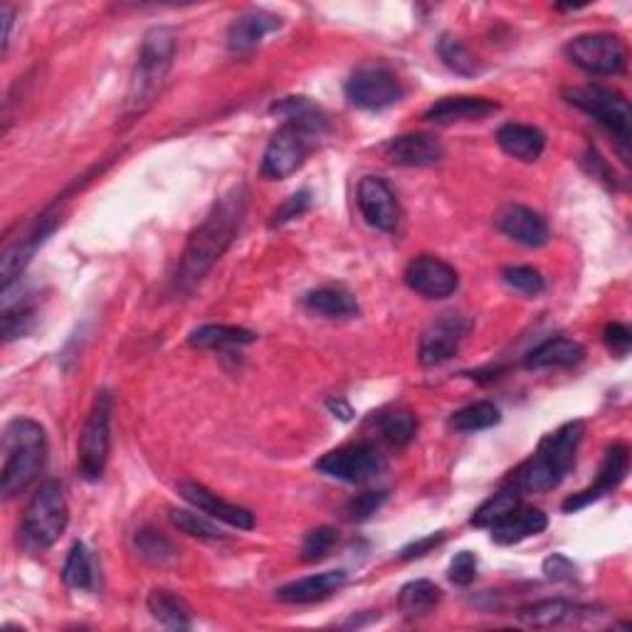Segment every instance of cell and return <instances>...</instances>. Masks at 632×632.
<instances>
[{"label":"cell","instance_id":"6da1fadb","mask_svg":"<svg viewBox=\"0 0 632 632\" xmlns=\"http://www.w3.org/2000/svg\"><path fill=\"white\" fill-rule=\"evenodd\" d=\"M247 198L250 193L245 186L228 190L223 198L215 200L203 223L188 237L176 269V287L180 292H190L203 282L218 259L235 243L247 213Z\"/></svg>","mask_w":632,"mask_h":632},{"label":"cell","instance_id":"7a4b0ae2","mask_svg":"<svg viewBox=\"0 0 632 632\" xmlns=\"http://www.w3.org/2000/svg\"><path fill=\"white\" fill-rule=\"evenodd\" d=\"M584 420L564 423L541 440L536 453L511 473L507 485L517 487L521 495H526V491H536L539 495V491L556 489L568 477L570 469L576 467V455L580 443H584Z\"/></svg>","mask_w":632,"mask_h":632},{"label":"cell","instance_id":"3957f363","mask_svg":"<svg viewBox=\"0 0 632 632\" xmlns=\"http://www.w3.org/2000/svg\"><path fill=\"white\" fill-rule=\"evenodd\" d=\"M176 57V30L168 25H154L146 30L142 40V49H138V59L129 82V92L122 107V119L134 122L148 109L160 95V89L166 85V77L174 67Z\"/></svg>","mask_w":632,"mask_h":632},{"label":"cell","instance_id":"277c9868","mask_svg":"<svg viewBox=\"0 0 632 632\" xmlns=\"http://www.w3.org/2000/svg\"><path fill=\"white\" fill-rule=\"evenodd\" d=\"M47 435L33 418H15L5 425L0 445V491L5 499L18 497L33 485L45 465Z\"/></svg>","mask_w":632,"mask_h":632},{"label":"cell","instance_id":"5b68a950","mask_svg":"<svg viewBox=\"0 0 632 632\" xmlns=\"http://www.w3.org/2000/svg\"><path fill=\"white\" fill-rule=\"evenodd\" d=\"M564 99L570 107L594 117L606 132L613 134L618 148L623 152V156H628L632 142V109L623 95L600 85H580L564 89Z\"/></svg>","mask_w":632,"mask_h":632},{"label":"cell","instance_id":"8992f818","mask_svg":"<svg viewBox=\"0 0 632 632\" xmlns=\"http://www.w3.org/2000/svg\"><path fill=\"white\" fill-rule=\"evenodd\" d=\"M69 521V509L65 499V489L57 479H47L45 485L30 499V505L20 524L23 541L33 548H49L65 534Z\"/></svg>","mask_w":632,"mask_h":632},{"label":"cell","instance_id":"52a82bcc","mask_svg":"<svg viewBox=\"0 0 632 632\" xmlns=\"http://www.w3.org/2000/svg\"><path fill=\"white\" fill-rule=\"evenodd\" d=\"M112 450V396L99 390L77 443V467L87 481L102 479Z\"/></svg>","mask_w":632,"mask_h":632},{"label":"cell","instance_id":"ba28073f","mask_svg":"<svg viewBox=\"0 0 632 632\" xmlns=\"http://www.w3.org/2000/svg\"><path fill=\"white\" fill-rule=\"evenodd\" d=\"M566 57L588 75H620L628 65V47L610 33H586L568 40Z\"/></svg>","mask_w":632,"mask_h":632},{"label":"cell","instance_id":"9c48e42d","mask_svg":"<svg viewBox=\"0 0 632 632\" xmlns=\"http://www.w3.org/2000/svg\"><path fill=\"white\" fill-rule=\"evenodd\" d=\"M317 473L326 475L331 479L348 481V485H366V481L380 477L386 469V457L380 450L370 443H356L344 445L339 450H331L314 465Z\"/></svg>","mask_w":632,"mask_h":632},{"label":"cell","instance_id":"30bf717a","mask_svg":"<svg viewBox=\"0 0 632 632\" xmlns=\"http://www.w3.org/2000/svg\"><path fill=\"white\" fill-rule=\"evenodd\" d=\"M403 82L384 65L358 67L346 82V99L354 107L366 109V112H378V109L393 107L403 99Z\"/></svg>","mask_w":632,"mask_h":632},{"label":"cell","instance_id":"8fae6325","mask_svg":"<svg viewBox=\"0 0 632 632\" xmlns=\"http://www.w3.org/2000/svg\"><path fill=\"white\" fill-rule=\"evenodd\" d=\"M309 142H312V136L299 132V129L289 124L279 126L265 148L263 166H259L263 176L269 180H282L297 174L304 166L309 148H312Z\"/></svg>","mask_w":632,"mask_h":632},{"label":"cell","instance_id":"7c38bea8","mask_svg":"<svg viewBox=\"0 0 632 632\" xmlns=\"http://www.w3.org/2000/svg\"><path fill=\"white\" fill-rule=\"evenodd\" d=\"M356 203L361 215H364L370 228L380 230V233H393V230H398L403 210H400L393 188H390L384 178L378 176L361 178L356 190Z\"/></svg>","mask_w":632,"mask_h":632},{"label":"cell","instance_id":"4fadbf2b","mask_svg":"<svg viewBox=\"0 0 632 632\" xmlns=\"http://www.w3.org/2000/svg\"><path fill=\"white\" fill-rule=\"evenodd\" d=\"M469 326L473 324L459 314H445L433 321V324L423 331V336H420V364L425 368H433L453 358L459 346H463L465 336L469 334Z\"/></svg>","mask_w":632,"mask_h":632},{"label":"cell","instance_id":"5bb4252c","mask_svg":"<svg viewBox=\"0 0 632 632\" xmlns=\"http://www.w3.org/2000/svg\"><path fill=\"white\" fill-rule=\"evenodd\" d=\"M403 279L415 295L425 299H447L453 297L459 287L457 269L447 265L445 259L433 255H420L410 259Z\"/></svg>","mask_w":632,"mask_h":632},{"label":"cell","instance_id":"9a60e30c","mask_svg":"<svg viewBox=\"0 0 632 632\" xmlns=\"http://www.w3.org/2000/svg\"><path fill=\"white\" fill-rule=\"evenodd\" d=\"M628 469H630V447L625 443H613L606 450L603 465H600V473L594 485L584 491H578L574 497H568L564 501V511L570 514V511H578L588 505H594L598 499L613 495V491L625 481Z\"/></svg>","mask_w":632,"mask_h":632},{"label":"cell","instance_id":"2e32d148","mask_svg":"<svg viewBox=\"0 0 632 632\" xmlns=\"http://www.w3.org/2000/svg\"><path fill=\"white\" fill-rule=\"evenodd\" d=\"M178 495L184 497L190 507L203 511L206 517L223 521V524L240 529V531H250L255 526V514L245 507H237L233 501H228L223 497H218L215 491H210L208 487L198 485V481H178Z\"/></svg>","mask_w":632,"mask_h":632},{"label":"cell","instance_id":"e0dca14e","mask_svg":"<svg viewBox=\"0 0 632 632\" xmlns=\"http://www.w3.org/2000/svg\"><path fill=\"white\" fill-rule=\"evenodd\" d=\"M55 228H57V215L47 213L37 220L27 235L18 237L15 243H10L3 250V257H0V282H3V292L20 277V273H23L30 259H33L35 250L45 243L47 235H53Z\"/></svg>","mask_w":632,"mask_h":632},{"label":"cell","instance_id":"ac0fdd59","mask_svg":"<svg viewBox=\"0 0 632 632\" xmlns=\"http://www.w3.org/2000/svg\"><path fill=\"white\" fill-rule=\"evenodd\" d=\"M495 225L501 235L514 240L519 245L541 247L548 243V225L534 208L509 203L495 215Z\"/></svg>","mask_w":632,"mask_h":632},{"label":"cell","instance_id":"d6986e66","mask_svg":"<svg viewBox=\"0 0 632 632\" xmlns=\"http://www.w3.org/2000/svg\"><path fill=\"white\" fill-rule=\"evenodd\" d=\"M384 152L396 166H408V168L435 166L445 158L443 144H440L433 134H420V132L393 136L384 146Z\"/></svg>","mask_w":632,"mask_h":632},{"label":"cell","instance_id":"ffe728a7","mask_svg":"<svg viewBox=\"0 0 632 632\" xmlns=\"http://www.w3.org/2000/svg\"><path fill=\"white\" fill-rule=\"evenodd\" d=\"M279 27H282V18H277L275 13H267V10H247V13L230 23L225 37L228 49L235 55L250 53V49H255L269 33H275Z\"/></svg>","mask_w":632,"mask_h":632},{"label":"cell","instance_id":"44dd1931","mask_svg":"<svg viewBox=\"0 0 632 632\" xmlns=\"http://www.w3.org/2000/svg\"><path fill=\"white\" fill-rule=\"evenodd\" d=\"M499 112V104L485 97H445L435 102L423 114L425 122L433 124H463V122H481V119Z\"/></svg>","mask_w":632,"mask_h":632},{"label":"cell","instance_id":"7402d4cb","mask_svg":"<svg viewBox=\"0 0 632 632\" xmlns=\"http://www.w3.org/2000/svg\"><path fill=\"white\" fill-rule=\"evenodd\" d=\"M344 586H346V570H326V574L292 580V584H287L277 590V598L282 600V603L309 606L331 598Z\"/></svg>","mask_w":632,"mask_h":632},{"label":"cell","instance_id":"603a6c76","mask_svg":"<svg viewBox=\"0 0 632 632\" xmlns=\"http://www.w3.org/2000/svg\"><path fill=\"white\" fill-rule=\"evenodd\" d=\"M548 526V517L539 507L519 505L491 526V541L499 546H514L519 541L541 534Z\"/></svg>","mask_w":632,"mask_h":632},{"label":"cell","instance_id":"cb8c5ba5","mask_svg":"<svg viewBox=\"0 0 632 632\" xmlns=\"http://www.w3.org/2000/svg\"><path fill=\"white\" fill-rule=\"evenodd\" d=\"M586 610L588 608L570 603V600H564V598H546V600H536V603H529L524 608H519L517 620L526 628L548 630V628H558L564 623H570L574 618L584 616Z\"/></svg>","mask_w":632,"mask_h":632},{"label":"cell","instance_id":"d4e9b609","mask_svg":"<svg viewBox=\"0 0 632 632\" xmlns=\"http://www.w3.org/2000/svg\"><path fill=\"white\" fill-rule=\"evenodd\" d=\"M273 112L285 119V124L299 129L307 136H321L329 132V117L324 109L314 104L309 97H285L273 107Z\"/></svg>","mask_w":632,"mask_h":632},{"label":"cell","instance_id":"484cf974","mask_svg":"<svg viewBox=\"0 0 632 632\" xmlns=\"http://www.w3.org/2000/svg\"><path fill=\"white\" fill-rule=\"evenodd\" d=\"M497 144L507 156L524 160V164H534L544 154L546 136L536 126L505 124L497 132Z\"/></svg>","mask_w":632,"mask_h":632},{"label":"cell","instance_id":"4316f807","mask_svg":"<svg viewBox=\"0 0 632 632\" xmlns=\"http://www.w3.org/2000/svg\"><path fill=\"white\" fill-rule=\"evenodd\" d=\"M586 348L574 339H548L544 344L536 346L534 351H529L524 358L526 368H564V366H576L584 361Z\"/></svg>","mask_w":632,"mask_h":632},{"label":"cell","instance_id":"83f0119b","mask_svg":"<svg viewBox=\"0 0 632 632\" xmlns=\"http://www.w3.org/2000/svg\"><path fill=\"white\" fill-rule=\"evenodd\" d=\"M146 606L152 618L168 630H188L193 625V610H190L186 600L174 594V590L154 588L152 594H148Z\"/></svg>","mask_w":632,"mask_h":632},{"label":"cell","instance_id":"f1b7e54d","mask_svg":"<svg viewBox=\"0 0 632 632\" xmlns=\"http://www.w3.org/2000/svg\"><path fill=\"white\" fill-rule=\"evenodd\" d=\"M304 307L312 314L326 317V319H346L358 314L356 297L346 292L344 287H319L304 295Z\"/></svg>","mask_w":632,"mask_h":632},{"label":"cell","instance_id":"f546056e","mask_svg":"<svg viewBox=\"0 0 632 632\" xmlns=\"http://www.w3.org/2000/svg\"><path fill=\"white\" fill-rule=\"evenodd\" d=\"M440 600H443V590H440V586H435L433 580H425V578L410 580V584L400 588L398 610L408 620H415V618L433 613V610L440 606Z\"/></svg>","mask_w":632,"mask_h":632},{"label":"cell","instance_id":"4dcf8cb0","mask_svg":"<svg viewBox=\"0 0 632 632\" xmlns=\"http://www.w3.org/2000/svg\"><path fill=\"white\" fill-rule=\"evenodd\" d=\"M257 339L255 331L243 326H230V324H206L198 326L193 334L188 336V344L196 348H235L247 346Z\"/></svg>","mask_w":632,"mask_h":632},{"label":"cell","instance_id":"1f68e13d","mask_svg":"<svg viewBox=\"0 0 632 632\" xmlns=\"http://www.w3.org/2000/svg\"><path fill=\"white\" fill-rule=\"evenodd\" d=\"M376 430L380 440H386L388 445L406 447L418 435V418L406 408L388 410V413H380L376 418Z\"/></svg>","mask_w":632,"mask_h":632},{"label":"cell","instance_id":"d6a6232c","mask_svg":"<svg viewBox=\"0 0 632 632\" xmlns=\"http://www.w3.org/2000/svg\"><path fill=\"white\" fill-rule=\"evenodd\" d=\"M134 546H136V554L152 566H168L178 558V551L174 544H170V539L166 534H160V531L148 529V526L136 531Z\"/></svg>","mask_w":632,"mask_h":632},{"label":"cell","instance_id":"836d02e7","mask_svg":"<svg viewBox=\"0 0 632 632\" xmlns=\"http://www.w3.org/2000/svg\"><path fill=\"white\" fill-rule=\"evenodd\" d=\"M519 505H521V491L517 487L505 485L497 491V495H491L485 505L475 511L473 519H469V524L477 529H491L499 519H505L509 511Z\"/></svg>","mask_w":632,"mask_h":632},{"label":"cell","instance_id":"e575fe53","mask_svg":"<svg viewBox=\"0 0 632 632\" xmlns=\"http://www.w3.org/2000/svg\"><path fill=\"white\" fill-rule=\"evenodd\" d=\"M437 55L445 63V67L453 69L459 77H477L481 69H485L479 59L473 55V49H469L463 40H457L453 35L440 37Z\"/></svg>","mask_w":632,"mask_h":632},{"label":"cell","instance_id":"d590c367","mask_svg":"<svg viewBox=\"0 0 632 632\" xmlns=\"http://www.w3.org/2000/svg\"><path fill=\"white\" fill-rule=\"evenodd\" d=\"M499 420L501 413L495 403H489V400H477V403L459 408L457 413L450 418V425H453L457 433H479V430L499 425Z\"/></svg>","mask_w":632,"mask_h":632},{"label":"cell","instance_id":"8d00e7d4","mask_svg":"<svg viewBox=\"0 0 632 632\" xmlns=\"http://www.w3.org/2000/svg\"><path fill=\"white\" fill-rule=\"evenodd\" d=\"M63 580L73 590H89L95 584V570H92V556H89L87 546L82 541H75L73 548L65 558L63 566Z\"/></svg>","mask_w":632,"mask_h":632},{"label":"cell","instance_id":"74e56055","mask_svg":"<svg viewBox=\"0 0 632 632\" xmlns=\"http://www.w3.org/2000/svg\"><path fill=\"white\" fill-rule=\"evenodd\" d=\"M168 517L170 521H174V526L178 531H184V534L188 536L200 539V541H225L223 529L213 524L203 511L198 514V509H170Z\"/></svg>","mask_w":632,"mask_h":632},{"label":"cell","instance_id":"f35d334b","mask_svg":"<svg viewBox=\"0 0 632 632\" xmlns=\"http://www.w3.org/2000/svg\"><path fill=\"white\" fill-rule=\"evenodd\" d=\"M501 279L509 289H514L519 295L539 297L546 289V279L541 277L539 269L526 265H509L501 269Z\"/></svg>","mask_w":632,"mask_h":632},{"label":"cell","instance_id":"ab89813d","mask_svg":"<svg viewBox=\"0 0 632 632\" xmlns=\"http://www.w3.org/2000/svg\"><path fill=\"white\" fill-rule=\"evenodd\" d=\"M339 544V531L334 526H317L309 531L302 541V561L307 564H319L324 561L334 546Z\"/></svg>","mask_w":632,"mask_h":632},{"label":"cell","instance_id":"60d3db41","mask_svg":"<svg viewBox=\"0 0 632 632\" xmlns=\"http://www.w3.org/2000/svg\"><path fill=\"white\" fill-rule=\"evenodd\" d=\"M35 326V307L33 304H15L5 307L3 312V341L10 344L20 336H25Z\"/></svg>","mask_w":632,"mask_h":632},{"label":"cell","instance_id":"b9f144b4","mask_svg":"<svg viewBox=\"0 0 632 632\" xmlns=\"http://www.w3.org/2000/svg\"><path fill=\"white\" fill-rule=\"evenodd\" d=\"M309 208H312V193H309V190H299V193L289 196L285 203L275 210L273 220H269V225L279 228V225H285V223H292V220L302 218Z\"/></svg>","mask_w":632,"mask_h":632},{"label":"cell","instance_id":"7bdbcfd3","mask_svg":"<svg viewBox=\"0 0 632 632\" xmlns=\"http://www.w3.org/2000/svg\"><path fill=\"white\" fill-rule=\"evenodd\" d=\"M386 499H388L386 491H364V495H358L348 501L346 517L351 521H366L386 505Z\"/></svg>","mask_w":632,"mask_h":632},{"label":"cell","instance_id":"ee69618b","mask_svg":"<svg viewBox=\"0 0 632 632\" xmlns=\"http://www.w3.org/2000/svg\"><path fill=\"white\" fill-rule=\"evenodd\" d=\"M477 568H479V561L473 551H459V554L450 561L447 578L453 580L455 586L467 588L477 578Z\"/></svg>","mask_w":632,"mask_h":632},{"label":"cell","instance_id":"f6af8a7d","mask_svg":"<svg viewBox=\"0 0 632 632\" xmlns=\"http://www.w3.org/2000/svg\"><path fill=\"white\" fill-rule=\"evenodd\" d=\"M544 574L548 580H556V584H574L576 566L564 554H551L544 561Z\"/></svg>","mask_w":632,"mask_h":632},{"label":"cell","instance_id":"bcb514c9","mask_svg":"<svg viewBox=\"0 0 632 632\" xmlns=\"http://www.w3.org/2000/svg\"><path fill=\"white\" fill-rule=\"evenodd\" d=\"M603 341H606V346L613 351V354L628 356L630 346H632V331L625 324H620V321H613V324L606 326Z\"/></svg>","mask_w":632,"mask_h":632},{"label":"cell","instance_id":"7dc6e473","mask_svg":"<svg viewBox=\"0 0 632 632\" xmlns=\"http://www.w3.org/2000/svg\"><path fill=\"white\" fill-rule=\"evenodd\" d=\"M445 541V531H437V534H430L425 539H418L413 544H408L403 551H400V558L403 561H413V558H423L430 551L437 548Z\"/></svg>","mask_w":632,"mask_h":632},{"label":"cell","instance_id":"c3c4849f","mask_svg":"<svg viewBox=\"0 0 632 632\" xmlns=\"http://www.w3.org/2000/svg\"><path fill=\"white\" fill-rule=\"evenodd\" d=\"M329 410L334 415H339L341 420H351V415H354V410H351V406L346 403V400H341V398H329Z\"/></svg>","mask_w":632,"mask_h":632},{"label":"cell","instance_id":"681fc988","mask_svg":"<svg viewBox=\"0 0 632 632\" xmlns=\"http://www.w3.org/2000/svg\"><path fill=\"white\" fill-rule=\"evenodd\" d=\"M10 30H13V8L3 5V53H8L10 45Z\"/></svg>","mask_w":632,"mask_h":632}]
</instances>
